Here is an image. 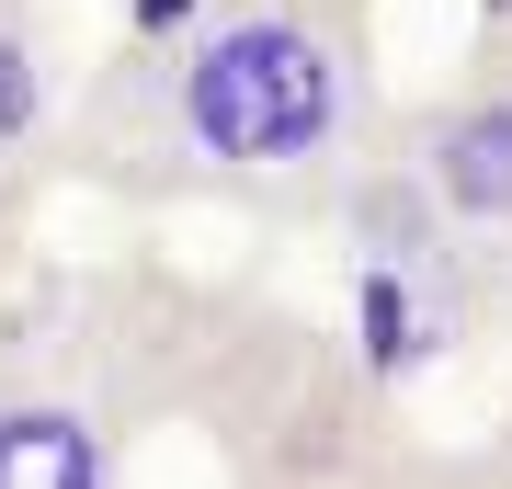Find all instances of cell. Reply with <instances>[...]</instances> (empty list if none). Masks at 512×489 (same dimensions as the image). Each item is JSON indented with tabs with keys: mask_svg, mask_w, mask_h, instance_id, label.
<instances>
[{
	"mask_svg": "<svg viewBox=\"0 0 512 489\" xmlns=\"http://www.w3.org/2000/svg\"><path fill=\"white\" fill-rule=\"evenodd\" d=\"M376 126L365 0H194L57 126L80 182L137 205H330Z\"/></svg>",
	"mask_w": 512,
	"mask_h": 489,
	"instance_id": "cell-1",
	"label": "cell"
},
{
	"mask_svg": "<svg viewBox=\"0 0 512 489\" xmlns=\"http://www.w3.org/2000/svg\"><path fill=\"white\" fill-rule=\"evenodd\" d=\"M410 160L444 194L456 239H512V46L467 57V69L410 114Z\"/></svg>",
	"mask_w": 512,
	"mask_h": 489,
	"instance_id": "cell-2",
	"label": "cell"
},
{
	"mask_svg": "<svg viewBox=\"0 0 512 489\" xmlns=\"http://www.w3.org/2000/svg\"><path fill=\"white\" fill-rule=\"evenodd\" d=\"M126 455H114L103 410L69 399V387L0 376V489H103Z\"/></svg>",
	"mask_w": 512,
	"mask_h": 489,
	"instance_id": "cell-3",
	"label": "cell"
},
{
	"mask_svg": "<svg viewBox=\"0 0 512 489\" xmlns=\"http://www.w3.org/2000/svg\"><path fill=\"white\" fill-rule=\"evenodd\" d=\"M57 137V69H46V35H35V0H0V160Z\"/></svg>",
	"mask_w": 512,
	"mask_h": 489,
	"instance_id": "cell-4",
	"label": "cell"
}]
</instances>
